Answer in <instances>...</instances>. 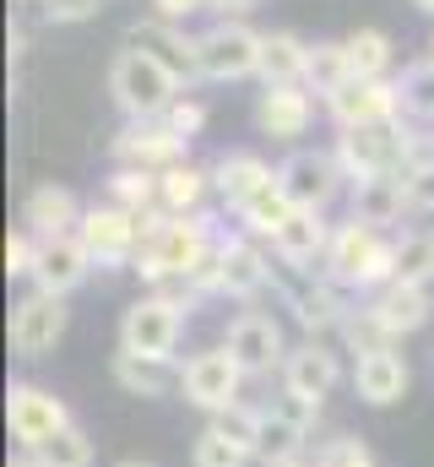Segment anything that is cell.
I'll return each instance as SVG.
<instances>
[{"label": "cell", "mask_w": 434, "mask_h": 467, "mask_svg": "<svg viewBox=\"0 0 434 467\" xmlns=\"http://www.w3.org/2000/svg\"><path fill=\"white\" fill-rule=\"evenodd\" d=\"M77 234H82L93 266H125V261H136V250H141V218L125 213V207H114V202L88 207Z\"/></svg>", "instance_id": "obj_13"}, {"label": "cell", "mask_w": 434, "mask_h": 467, "mask_svg": "<svg viewBox=\"0 0 434 467\" xmlns=\"http://www.w3.org/2000/svg\"><path fill=\"white\" fill-rule=\"evenodd\" d=\"M342 82H353V66H347L342 38H321V44H310V77H305V88L321 93V99H331Z\"/></svg>", "instance_id": "obj_32"}, {"label": "cell", "mask_w": 434, "mask_h": 467, "mask_svg": "<svg viewBox=\"0 0 434 467\" xmlns=\"http://www.w3.org/2000/svg\"><path fill=\"white\" fill-rule=\"evenodd\" d=\"M5 424H11V441H16L22 451H38L44 441H55V435L71 424V413H66V402H60L55 391H44V386H33V380H16V386L5 391Z\"/></svg>", "instance_id": "obj_8"}, {"label": "cell", "mask_w": 434, "mask_h": 467, "mask_svg": "<svg viewBox=\"0 0 434 467\" xmlns=\"http://www.w3.org/2000/svg\"><path fill=\"white\" fill-rule=\"evenodd\" d=\"M272 283V261L255 239H222L217 244V294L228 299H255Z\"/></svg>", "instance_id": "obj_18"}, {"label": "cell", "mask_w": 434, "mask_h": 467, "mask_svg": "<svg viewBox=\"0 0 434 467\" xmlns=\"http://www.w3.org/2000/svg\"><path fill=\"white\" fill-rule=\"evenodd\" d=\"M326 115L336 119V130H358V125H386V119H402V88L397 82H342L331 99H326Z\"/></svg>", "instance_id": "obj_14"}, {"label": "cell", "mask_w": 434, "mask_h": 467, "mask_svg": "<svg viewBox=\"0 0 434 467\" xmlns=\"http://www.w3.org/2000/svg\"><path fill=\"white\" fill-rule=\"evenodd\" d=\"M294 213H299V207H294V202L283 196V185L272 180L266 191H255V196L239 207V223L255 234V239H272V234H277L283 223H288V218H294Z\"/></svg>", "instance_id": "obj_31"}, {"label": "cell", "mask_w": 434, "mask_h": 467, "mask_svg": "<svg viewBox=\"0 0 434 467\" xmlns=\"http://www.w3.org/2000/svg\"><path fill=\"white\" fill-rule=\"evenodd\" d=\"M196 11H212V0H152V16L174 22V27H185V16H196Z\"/></svg>", "instance_id": "obj_43"}, {"label": "cell", "mask_w": 434, "mask_h": 467, "mask_svg": "<svg viewBox=\"0 0 434 467\" xmlns=\"http://www.w3.org/2000/svg\"><path fill=\"white\" fill-rule=\"evenodd\" d=\"M38 11L49 22H88V16H98V0H38Z\"/></svg>", "instance_id": "obj_42"}, {"label": "cell", "mask_w": 434, "mask_h": 467, "mask_svg": "<svg viewBox=\"0 0 434 467\" xmlns=\"http://www.w3.org/2000/svg\"><path fill=\"white\" fill-rule=\"evenodd\" d=\"M402 185H408V202H413L418 213H434V158H418V163L402 174Z\"/></svg>", "instance_id": "obj_41"}, {"label": "cell", "mask_w": 434, "mask_h": 467, "mask_svg": "<svg viewBox=\"0 0 434 467\" xmlns=\"http://www.w3.org/2000/svg\"><path fill=\"white\" fill-rule=\"evenodd\" d=\"M33 467H93V441L77 430V424H66L55 441H44L38 451H27Z\"/></svg>", "instance_id": "obj_35"}, {"label": "cell", "mask_w": 434, "mask_h": 467, "mask_svg": "<svg viewBox=\"0 0 434 467\" xmlns=\"http://www.w3.org/2000/svg\"><path fill=\"white\" fill-rule=\"evenodd\" d=\"M60 337H66V299L60 294L33 288L11 305V353L16 358H44V353H55Z\"/></svg>", "instance_id": "obj_11"}, {"label": "cell", "mask_w": 434, "mask_h": 467, "mask_svg": "<svg viewBox=\"0 0 434 467\" xmlns=\"http://www.w3.org/2000/svg\"><path fill=\"white\" fill-rule=\"evenodd\" d=\"M33 255H38V234H5V272L11 277H33Z\"/></svg>", "instance_id": "obj_40"}, {"label": "cell", "mask_w": 434, "mask_h": 467, "mask_svg": "<svg viewBox=\"0 0 434 467\" xmlns=\"http://www.w3.org/2000/svg\"><path fill=\"white\" fill-rule=\"evenodd\" d=\"M331 223H326L321 213H294L283 229L272 234V255L283 261V266H294V272H310L315 261H326V250H331Z\"/></svg>", "instance_id": "obj_20"}, {"label": "cell", "mask_w": 434, "mask_h": 467, "mask_svg": "<svg viewBox=\"0 0 434 467\" xmlns=\"http://www.w3.org/2000/svg\"><path fill=\"white\" fill-rule=\"evenodd\" d=\"M82 202L66 191V185H38V191H27V202H22V223L27 234H38V239H60V234H77L82 229Z\"/></svg>", "instance_id": "obj_21"}, {"label": "cell", "mask_w": 434, "mask_h": 467, "mask_svg": "<svg viewBox=\"0 0 434 467\" xmlns=\"http://www.w3.org/2000/svg\"><path fill=\"white\" fill-rule=\"evenodd\" d=\"M222 348L233 353V364L244 369V380H261V375H272V369H283V327L272 321V316H261V310H239L233 321H228V337H222Z\"/></svg>", "instance_id": "obj_12"}, {"label": "cell", "mask_w": 434, "mask_h": 467, "mask_svg": "<svg viewBox=\"0 0 434 467\" xmlns=\"http://www.w3.org/2000/svg\"><path fill=\"white\" fill-rule=\"evenodd\" d=\"M429 60H434V38H429Z\"/></svg>", "instance_id": "obj_50"}, {"label": "cell", "mask_w": 434, "mask_h": 467, "mask_svg": "<svg viewBox=\"0 0 434 467\" xmlns=\"http://www.w3.org/2000/svg\"><path fill=\"white\" fill-rule=\"evenodd\" d=\"M185 337V310L169 305L163 294H147L136 305H125L119 316V348L125 353H141V358H174Z\"/></svg>", "instance_id": "obj_6"}, {"label": "cell", "mask_w": 434, "mask_h": 467, "mask_svg": "<svg viewBox=\"0 0 434 467\" xmlns=\"http://www.w3.org/2000/svg\"><path fill=\"white\" fill-rule=\"evenodd\" d=\"M239 386H244V369L233 364V353L228 348L191 353L185 369H180V391H185V402H196L202 413H222V408H233V402H239Z\"/></svg>", "instance_id": "obj_10"}, {"label": "cell", "mask_w": 434, "mask_h": 467, "mask_svg": "<svg viewBox=\"0 0 434 467\" xmlns=\"http://www.w3.org/2000/svg\"><path fill=\"white\" fill-rule=\"evenodd\" d=\"M413 5H418V11H429V16H434V0H413Z\"/></svg>", "instance_id": "obj_47"}, {"label": "cell", "mask_w": 434, "mask_h": 467, "mask_svg": "<svg viewBox=\"0 0 434 467\" xmlns=\"http://www.w3.org/2000/svg\"><path fill=\"white\" fill-rule=\"evenodd\" d=\"M212 430L217 435H228V441H239L250 457H255V435H261V408H244V402H233V408H222L212 413Z\"/></svg>", "instance_id": "obj_38"}, {"label": "cell", "mask_w": 434, "mask_h": 467, "mask_svg": "<svg viewBox=\"0 0 434 467\" xmlns=\"http://www.w3.org/2000/svg\"><path fill=\"white\" fill-rule=\"evenodd\" d=\"M11 467H33V457H27V451H22V457H16V462H11Z\"/></svg>", "instance_id": "obj_48"}, {"label": "cell", "mask_w": 434, "mask_h": 467, "mask_svg": "<svg viewBox=\"0 0 434 467\" xmlns=\"http://www.w3.org/2000/svg\"><path fill=\"white\" fill-rule=\"evenodd\" d=\"M326 283L336 288H358V294H380L386 283H397V244H386L380 229H364V223H342L331 234V250H326Z\"/></svg>", "instance_id": "obj_2"}, {"label": "cell", "mask_w": 434, "mask_h": 467, "mask_svg": "<svg viewBox=\"0 0 434 467\" xmlns=\"http://www.w3.org/2000/svg\"><path fill=\"white\" fill-rule=\"evenodd\" d=\"M261 38L250 22L239 16H222L217 27H207L196 38V66L207 82H244V77H261Z\"/></svg>", "instance_id": "obj_5"}, {"label": "cell", "mask_w": 434, "mask_h": 467, "mask_svg": "<svg viewBox=\"0 0 434 467\" xmlns=\"http://www.w3.org/2000/svg\"><path fill=\"white\" fill-rule=\"evenodd\" d=\"M277 180V169H266V158H255V152H222L212 163V191L239 213L255 191H266Z\"/></svg>", "instance_id": "obj_24"}, {"label": "cell", "mask_w": 434, "mask_h": 467, "mask_svg": "<svg viewBox=\"0 0 434 467\" xmlns=\"http://www.w3.org/2000/svg\"><path fill=\"white\" fill-rule=\"evenodd\" d=\"M342 49H347L353 77H364V82H386V71H391V38H386L380 27H353V33L342 38Z\"/></svg>", "instance_id": "obj_30"}, {"label": "cell", "mask_w": 434, "mask_h": 467, "mask_svg": "<svg viewBox=\"0 0 434 467\" xmlns=\"http://www.w3.org/2000/svg\"><path fill=\"white\" fill-rule=\"evenodd\" d=\"M180 77L169 71V66H158L147 49H119L114 60H108V93H114V104L125 109L130 119H163L174 104H180Z\"/></svg>", "instance_id": "obj_3"}, {"label": "cell", "mask_w": 434, "mask_h": 467, "mask_svg": "<svg viewBox=\"0 0 434 467\" xmlns=\"http://www.w3.org/2000/svg\"><path fill=\"white\" fill-rule=\"evenodd\" d=\"M310 77V44L299 33H266L261 38V82L266 88H305Z\"/></svg>", "instance_id": "obj_26"}, {"label": "cell", "mask_w": 434, "mask_h": 467, "mask_svg": "<svg viewBox=\"0 0 434 467\" xmlns=\"http://www.w3.org/2000/svg\"><path fill=\"white\" fill-rule=\"evenodd\" d=\"M114 380L130 397H169L180 386V369L169 358H141V353H114Z\"/></svg>", "instance_id": "obj_27"}, {"label": "cell", "mask_w": 434, "mask_h": 467, "mask_svg": "<svg viewBox=\"0 0 434 467\" xmlns=\"http://www.w3.org/2000/svg\"><path fill=\"white\" fill-rule=\"evenodd\" d=\"M191 467H250V451L228 435H217L212 424L196 435V451H191Z\"/></svg>", "instance_id": "obj_36"}, {"label": "cell", "mask_w": 434, "mask_h": 467, "mask_svg": "<svg viewBox=\"0 0 434 467\" xmlns=\"http://www.w3.org/2000/svg\"><path fill=\"white\" fill-rule=\"evenodd\" d=\"M114 467H152V462H114Z\"/></svg>", "instance_id": "obj_49"}, {"label": "cell", "mask_w": 434, "mask_h": 467, "mask_svg": "<svg viewBox=\"0 0 434 467\" xmlns=\"http://www.w3.org/2000/svg\"><path fill=\"white\" fill-rule=\"evenodd\" d=\"M185 147H191V136H180L169 119H130V125L108 141V152H114L119 169H147V174H163V169H174V163H191Z\"/></svg>", "instance_id": "obj_7"}, {"label": "cell", "mask_w": 434, "mask_h": 467, "mask_svg": "<svg viewBox=\"0 0 434 467\" xmlns=\"http://www.w3.org/2000/svg\"><path fill=\"white\" fill-rule=\"evenodd\" d=\"M315 467H375V457H369L353 435H336V441H326V446H321Z\"/></svg>", "instance_id": "obj_39"}, {"label": "cell", "mask_w": 434, "mask_h": 467, "mask_svg": "<svg viewBox=\"0 0 434 467\" xmlns=\"http://www.w3.org/2000/svg\"><path fill=\"white\" fill-rule=\"evenodd\" d=\"M310 119H315V99H310V88H266L261 104H255V125H261L266 136H277V141L305 136Z\"/></svg>", "instance_id": "obj_22"}, {"label": "cell", "mask_w": 434, "mask_h": 467, "mask_svg": "<svg viewBox=\"0 0 434 467\" xmlns=\"http://www.w3.org/2000/svg\"><path fill=\"white\" fill-rule=\"evenodd\" d=\"M277 467H310V462L305 457H288V462H277Z\"/></svg>", "instance_id": "obj_46"}, {"label": "cell", "mask_w": 434, "mask_h": 467, "mask_svg": "<svg viewBox=\"0 0 434 467\" xmlns=\"http://www.w3.org/2000/svg\"><path fill=\"white\" fill-rule=\"evenodd\" d=\"M207 185H212V169L174 163V169H163V174H158V207H163V213H174V218H191V213L202 207Z\"/></svg>", "instance_id": "obj_29"}, {"label": "cell", "mask_w": 434, "mask_h": 467, "mask_svg": "<svg viewBox=\"0 0 434 467\" xmlns=\"http://www.w3.org/2000/svg\"><path fill=\"white\" fill-rule=\"evenodd\" d=\"M347 207H353V223H364V229H386V223H397L413 202H408L402 174H386V180H358L353 196H347Z\"/></svg>", "instance_id": "obj_25"}, {"label": "cell", "mask_w": 434, "mask_h": 467, "mask_svg": "<svg viewBox=\"0 0 434 467\" xmlns=\"http://www.w3.org/2000/svg\"><path fill=\"white\" fill-rule=\"evenodd\" d=\"M163 119H169L180 136H196V130H202V119H207V109H202L196 99H180V104H174V109H169Z\"/></svg>", "instance_id": "obj_44"}, {"label": "cell", "mask_w": 434, "mask_h": 467, "mask_svg": "<svg viewBox=\"0 0 434 467\" xmlns=\"http://www.w3.org/2000/svg\"><path fill=\"white\" fill-rule=\"evenodd\" d=\"M408 358L397 348H375V353H358L353 358V391L369 402V408H391L408 397Z\"/></svg>", "instance_id": "obj_19"}, {"label": "cell", "mask_w": 434, "mask_h": 467, "mask_svg": "<svg viewBox=\"0 0 434 467\" xmlns=\"http://www.w3.org/2000/svg\"><path fill=\"white\" fill-rule=\"evenodd\" d=\"M336 380H342V364H336V353L326 348L321 337L288 348V358H283V391L288 397H305V402L321 408V397H331Z\"/></svg>", "instance_id": "obj_16"}, {"label": "cell", "mask_w": 434, "mask_h": 467, "mask_svg": "<svg viewBox=\"0 0 434 467\" xmlns=\"http://www.w3.org/2000/svg\"><path fill=\"white\" fill-rule=\"evenodd\" d=\"M212 234H207V218L191 213V218H174V213H147L141 218V250H136V272L163 288L174 277H191L207 255H212Z\"/></svg>", "instance_id": "obj_1"}, {"label": "cell", "mask_w": 434, "mask_h": 467, "mask_svg": "<svg viewBox=\"0 0 434 467\" xmlns=\"http://www.w3.org/2000/svg\"><path fill=\"white\" fill-rule=\"evenodd\" d=\"M342 163L331 158V152H310V147H299V152H288L283 163H277V185H283V196L299 207V213H326L331 207V196L342 191Z\"/></svg>", "instance_id": "obj_9"}, {"label": "cell", "mask_w": 434, "mask_h": 467, "mask_svg": "<svg viewBox=\"0 0 434 467\" xmlns=\"http://www.w3.org/2000/svg\"><path fill=\"white\" fill-rule=\"evenodd\" d=\"M250 5H255V0H212V11H222V16H228V11H250Z\"/></svg>", "instance_id": "obj_45"}, {"label": "cell", "mask_w": 434, "mask_h": 467, "mask_svg": "<svg viewBox=\"0 0 434 467\" xmlns=\"http://www.w3.org/2000/svg\"><path fill=\"white\" fill-rule=\"evenodd\" d=\"M380 327H386V337H408V332H418L424 321H429V288H408V283H386L380 294H369V305H364Z\"/></svg>", "instance_id": "obj_23"}, {"label": "cell", "mask_w": 434, "mask_h": 467, "mask_svg": "<svg viewBox=\"0 0 434 467\" xmlns=\"http://www.w3.org/2000/svg\"><path fill=\"white\" fill-rule=\"evenodd\" d=\"M402 109L418 119H434V60H418V66H408L402 71Z\"/></svg>", "instance_id": "obj_37"}, {"label": "cell", "mask_w": 434, "mask_h": 467, "mask_svg": "<svg viewBox=\"0 0 434 467\" xmlns=\"http://www.w3.org/2000/svg\"><path fill=\"white\" fill-rule=\"evenodd\" d=\"M331 158L342 163V174L358 185V180H386V174H408L418 163V147L413 136L402 130V119H386V125H358V130H342Z\"/></svg>", "instance_id": "obj_4"}, {"label": "cell", "mask_w": 434, "mask_h": 467, "mask_svg": "<svg viewBox=\"0 0 434 467\" xmlns=\"http://www.w3.org/2000/svg\"><path fill=\"white\" fill-rule=\"evenodd\" d=\"M125 44H130V49H147V55H152L158 66H169L180 82H196V77H202V66H196V38H185V27H174V22H158V16L130 22Z\"/></svg>", "instance_id": "obj_17"}, {"label": "cell", "mask_w": 434, "mask_h": 467, "mask_svg": "<svg viewBox=\"0 0 434 467\" xmlns=\"http://www.w3.org/2000/svg\"><path fill=\"white\" fill-rule=\"evenodd\" d=\"M288 305H294V316H299V327H305L310 337H326V332H342V321H347V305L336 299V283H315V288H294V294H288Z\"/></svg>", "instance_id": "obj_28"}, {"label": "cell", "mask_w": 434, "mask_h": 467, "mask_svg": "<svg viewBox=\"0 0 434 467\" xmlns=\"http://www.w3.org/2000/svg\"><path fill=\"white\" fill-rule=\"evenodd\" d=\"M397 283H408V288L434 283V229H413L397 239Z\"/></svg>", "instance_id": "obj_33"}, {"label": "cell", "mask_w": 434, "mask_h": 467, "mask_svg": "<svg viewBox=\"0 0 434 467\" xmlns=\"http://www.w3.org/2000/svg\"><path fill=\"white\" fill-rule=\"evenodd\" d=\"M88 272H93V255H88V244H82V234H60V239H38V255H33V288H44V294H71V288H82L88 283Z\"/></svg>", "instance_id": "obj_15"}, {"label": "cell", "mask_w": 434, "mask_h": 467, "mask_svg": "<svg viewBox=\"0 0 434 467\" xmlns=\"http://www.w3.org/2000/svg\"><path fill=\"white\" fill-rule=\"evenodd\" d=\"M108 202L125 207V213H136V218H147L158 207V174H147V169H114Z\"/></svg>", "instance_id": "obj_34"}]
</instances>
